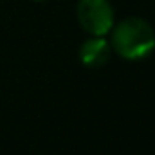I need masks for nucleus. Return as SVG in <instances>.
<instances>
[{
  "mask_svg": "<svg viewBox=\"0 0 155 155\" xmlns=\"http://www.w3.org/2000/svg\"><path fill=\"white\" fill-rule=\"evenodd\" d=\"M108 35L112 52L123 60L137 61L155 51V31L144 18L128 16L119 24H114Z\"/></svg>",
  "mask_w": 155,
  "mask_h": 155,
  "instance_id": "obj_1",
  "label": "nucleus"
},
{
  "mask_svg": "<svg viewBox=\"0 0 155 155\" xmlns=\"http://www.w3.org/2000/svg\"><path fill=\"white\" fill-rule=\"evenodd\" d=\"M112 54L110 41L105 36H90L79 47V60L88 69H101L108 63Z\"/></svg>",
  "mask_w": 155,
  "mask_h": 155,
  "instance_id": "obj_3",
  "label": "nucleus"
},
{
  "mask_svg": "<svg viewBox=\"0 0 155 155\" xmlns=\"http://www.w3.org/2000/svg\"><path fill=\"white\" fill-rule=\"evenodd\" d=\"M76 15L79 25L90 36H107L116 24L114 7L108 0H79Z\"/></svg>",
  "mask_w": 155,
  "mask_h": 155,
  "instance_id": "obj_2",
  "label": "nucleus"
}]
</instances>
